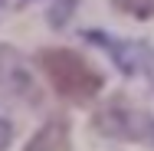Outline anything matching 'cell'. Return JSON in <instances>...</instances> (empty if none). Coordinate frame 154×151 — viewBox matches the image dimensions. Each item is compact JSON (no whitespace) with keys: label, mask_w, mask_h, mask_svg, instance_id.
<instances>
[{"label":"cell","mask_w":154,"mask_h":151,"mask_svg":"<svg viewBox=\"0 0 154 151\" xmlns=\"http://www.w3.org/2000/svg\"><path fill=\"white\" fill-rule=\"evenodd\" d=\"M23 151H72V128L62 115H53L49 121H43L36 128Z\"/></svg>","instance_id":"cell-5"},{"label":"cell","mask_w":154,"mask_h":151,"mask_svg":"<svg viewBox=\"0 0 154 151\" xmlns=\"http://www.w3.org/2000/svg\"><path fill=\"white\" fill-rule=\"evenodd\" d=\"M36 62H39V69L46 72L49 86L59 92L62 99H69V102H89V99H95V95L102 92V86H105L102 72L92 69L89 62L82 59L79 53H72V49H62V46L39 49V53H36Z\"/></svg>","instance_id":"cell-1"},{"label":"cell","mask_w":154,"mask_h":151,"mask_svg":"<svg viewBox=\"0 0 154 151\" xmlns=\"http://www.w3.org/2000/svg\"><path fill=\"white\" fill-rule=\"evenodd\" d=\"M112 7L134 20H154V0H112Z\"/></svg>","instance_id":"cell-6"},{"label":"cell","mask_w":154,"mask_h":151,"mask_svg":"<svg viewBox=\"0 0 154 151\" xmlns=\"http://www.w3.org/2000/svg\"><path fill=\"white\" fill-rule=\"evenodd\" d=\"M92 125L105 138H118V141H134V145L154 148V115L138 109L134 102H128L125 95H112L108 102H102L98 112L92 115Z\"/></svg>","instance_id":"cell-2"},{"label":"cell","mask_w":154,"mask_h":151,"mask_svg":"<svg viewBox=\"0 0 154 151\" xmlns=\"http://www.w3.org/2000/svg\"><path fill=\"white\" fill-rule=\"evenodd\" d=\"M10 138H13V128H10V121H7V118H0V151H7Z\"/></svg>","instance_id":"cell-7"},{"label":"cell","mask_w":154,"mask_h":151,"mask_svg":"<svg viewBox=\"0 0 154 151\" xmlns=\"http://www.w3.org/2000/svg\"><path fill=\"white\" fill-rule=\"evenodd\" d=\"M0 99L23 102L30 109L43 105V89L36 86V79L30 76L23 56L13 46H0Z\"/></svg>","instance_id":"cell-4"},{"label":"cell","mask_w":154,"mask_h":151,"mask_svg":"<svg viewBox=\"0 0 154 151\" xmlns=\"http://www.w3.org/2000/svg\"><path fill=\"white\" fill-rule=\"evenodd\" d=\"M85 39L102 46L125 76H144L154 86V46L141 43V39H115L108 33H95V30L85 33Z\"/></svg>","instance_id":"cell-3"}]
</instances>
